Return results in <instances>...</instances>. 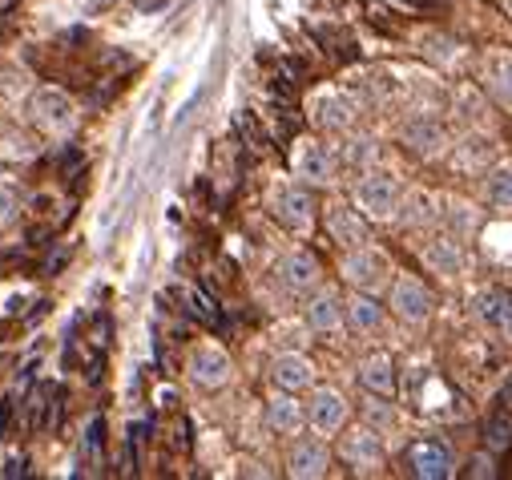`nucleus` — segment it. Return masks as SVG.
I'll use <instances>...</instances> for the list:
<instances>
[{"label": "nucleus", "mask_w": 512, "mask_h": 480, "mask_svg": "<svg viewBox=\"0 0 512 480\" xmlns=\"http://www.w3.org/2000/svg\"><path fill=\"white\" fill-rule=\"evenodd\" d=\"M315 364H311V355H303V351H283V355H275L271 359V384L275 388H283V392H311L315 388Z\"/></svg>", "instance_id": "nucleus-16"}, {"label": "nucleus", "mask_w": 512, "mask_h": 480, "mask_svg": "<svg viewBox=\"0 0 512 480\" xmlns=\"http://www.w3.org/2000/svg\"><path fill=\"white\" fill-rule=\"evenodd\" d=\"M355 380L363 392H379V396H396L400 392V376H396V359L388 351H371L359 359Z\"/></svg>", "instance_id": "nucleus-18"}, {"label": "nucleus", "mask_w": 512, "mask_h": 480, "mask_svg": "<svg viewBox=\"0 0 512 480\" xmlns=\"http://www.w3.org/2000/svg\"><path fill=\"white\" fill-rule=\"evenodd\" d=\"M25 472H29V460L25 456H13L9 468H5V476H25Z\"/></svg>", "instance_id": "nucleus-33"}, {"label": "nucleus", "mask_w": 512, "mask_h": 480, "mask_svg": "<svg viewBox=\"0 0 512 480\" xmlns=\"http://www.w3.org/2000/svg\"><path fill=\"white\" fill-rule=\"evenodd\" d=\"M512 295L504 291V287H484L480 295H476V319L480 323H488V327H496V319H500V311H504V303H508Z\"/></svg>", "instance_id": "nucleus-26"}, {"label": "nucleus", "mask_w": 512, "mask_h": 480, "mask_svg": "<svg viewBox=\"0 0 512 480\" xmlns=\"http://www.w3.org/2000/svg\"><path fill=\"white\" fill-rule=\"evenodd\" d=\"M186 376L194 388L202 392H222L230 380H234V359L226 355V347L218 343H198L186 359Z\"/></svg>", "instance_id": "nucleus-7"}, {"label": "nucleus", "mask_w": 512, "mask_h": 480, "mask_svg": "<svg viewBox=\"0 0 512 480\" xmlns=\"http://www.w3.org/2000/svg\"><path fill=\"white\" fill-rule=\"evenodd\" d=\"M303 323L315 331V335H335L347 327V299L335 291V287H319L307 295L303 303Z\"/></svg>", "instance_id": "nucleus-14"}, {"label": "nucleus", "mask_w": 512, "mask_h": 480, "mask_svg": "<svg viewBox=\"0 0 512 480\" xmlns=\"http://www.w3.org/2000/svg\"><path fill=\"white\" fill-rule=\"evenodd\" d=\"M275 279L283 283V291H291V295L307 299L311 291H319V287H323V267H319V259H315L311 251L295 247V251H287V255L279 259Z\"/></svg>", "instance_id": "nucleus-13"}, {"label": "nucleus", "mask_w": 512, "mask_h": 480, "mask_svg": "<svg viewBox=\"0 0 512 480\" xmlns=\"http://www.w3.org/2000/svg\"><path fill=\"white\" fill-rule=\"evenodd\" d=\"M396 396H379V392H363V424L379 428V432H388L396 428Z\"/></svg>", "instance_id": "nucleus-23"}, {"label": "nucleus", "mask_w": 512, "mask_h": 480, "mask_svg": "<svg viewBox=\"0 0 512 480\" xmlns=\"http://www.w3.org/2000/svg\"><path fill=\"white\" fill-rule=\"evenodd\" d=\"M29 117L37 122L41 134L49 138H69L77 130V105L65 89L57 85H41L33 97H29Z\"/></svg>", "instance_id": "nucleus-5"}, {"label": "nucleus", "mask_w": 512, "mask_h": 480, "mask_svg": "<svg viewBox=\"0 0 512 480\" xmlns=\"http://www.w3.org/2000/svg\"><path fill=\"white\" fill-rule=\"evenodd\" d=\"M484 198H488L492 206H500V210L512 206V166H496V170L488 174V182H484Z\"/></svg>", "instance_id": "nucleus-27"}, {"label": "nucleus", "mask_w": 512, "mask_h": 480, "mask_svg": "<svg viewBox=\"0 0 512 480\" xmlns=\"http://www.w3.org/2000/svg\"><path fill=\"white\" fill-rule=\"evenodd\" d=\"M400 142L408 146V154L432 162V158H440V154L448 150V130H444L440 117L416 113V117H408V122L400 126Z\"/></svg>", "instance_id": "nucleus-12"}, {"label": "nucleus", "mask_w": 512, "mask_h": 480, "mask_svg": "<svg viewBox=\"0 0 512 480\" xmlns=\"http://www.w3.org/2000/svg\"><path fill=\"white\" fill-rule=\"evenodd\" d=\"M351 424V400L339 388H311L307 396V428L319 436H339Z\"/></svg>", "instance_id": "nucleus-8"}, {"label": "nucleus", "mask_w": 512, "mask_h": 480, "mask_svg": "<svg viewBox=\"0 0 512 480\" xmlns=\"http://www.w3.org/2000/svg\"><path fill=\"white\" fill-rule=\"evenodd\" d=\"M291 166H295V178H299L303 186H311V190L335 186V174H339V158H335V150L323 146V142H299Z\"/></svg>", "instance_id": "nucleus-10"}, {"label": "nucleus", "mask_w": 512, "mask_h": 480, "mask_svg": "<svg viewBox=\"0 0 512 480\" xmlns=\"http://www.w3.org/2000/svg\"><path fill=\"white\" fill-rule=\"evenodd\" d=\"M496 404H500V408H508V412H512V372H508V376H504V384H500V392H496Z\"/></svg>", "instance_id": "nucleus-32"}, {"label": "nucleus", "mask_w": 512, "mask_h": 480, "mask_svg": "<svg viewBox=\"0 0 512 480\" xmlns=\"http://www.w3.org/2000/svg\"><path fill=\"white\" fill-rule=\"evenodd\" d=\"M17 210H21L17 194H13L9 186H0V226H13V222H17Z\"/></svg>", "instance_id": "nucleus-30"}, {"label": "nucleus", "mask_w": 512, "mask_h": 480, "mask_svg": "<svg viewBox=\"0 0 512 480\" xmlns=\"http://www.w3.org/2000/svg\"><path fill=\"white\" fill-rule=\"evenodd\" d=\"M484 77H488V89L496 93V101L512 109V53H496V57H488Z\"/></svg>", "instance_id": "nucleus-22"}, {"label": "nucleus", "mask_w": 512, "mask_h": 480, "mask_svg": "<svg viewBox=\"0 0 512 480\" xmlns=\"http://www.w3.org/2000/svg\"><path fill=\"white\" fill-rule=\"evenodd\" d=\"M420 259L432 275L440 279H456L464 271V251H460V234H432L420 247Z\"/></svg>", "instance_id": "nucleus-19"}, {"label": "nucleus", "mask_w": 512, "mask_h": 480, "mask_svg": "<svg viewBox=\"0 0 512 480\" xmlns=\"http://www.w3.org/2000/svg\"><path fill=\"white\" fill-rule=\"evenodd\" d=\"M388 311L404 327H424L436 315V291L416 275H396L388 287Z\"/></svg>", "instance_id": "nucleus-4"}, {"label": "nucleus", "mask_w": 512, "mask_h": 480, "mask_svg": "<svg viewBox=\"0 0 512 480\" xmlns=\"http://www.w3.org/2000/svg\"><path fill=\"white\" fill-rule=\"evenodd\" d=\"M388 303H379V295L371 291H351L347 295V327L355 335H379L383 327H388Z\"/></svg>", "instance_id": "nucleus-20"}, {"label": "nucleus", "mask_w": 512, "mask_h": 480, "mask_svg": "<svg viewBox=\"0 0 512 480\" xmlns=\"http://www.w3.org/2000/svg\"><path fill=\"white\" fill-rule=\"evenodd\" d=\"M351 202H355L371 222H392V218L400 214L404 186H400V178H396L392 170L371 166V170L359 174V182H355V190H351Z\"/></svg>", "instance_id": "nucleus-1"}, {"label": "nucleus", "mask_w": 512, "mask_h": 480, "mask_svg": "<svg viewBox=\"0 0 512 480\" xmlns=\"http://www.w3.org/2000/svg\"><path fill=\"white\" fill-rule=\"evenodd\" d=\"M323 226H327L331 243L339 251H351V247H367L371 243V218L355 202H331L323 210Z\"/></svg>", "instance_id": "nucleus-9"}, {"label": "nucleus", "mask_w": 512, "mask_h": 480, "mask_svg": "<svg viewBox=\"0 0 512 480\" xmlns=\"http://www.w3.org/2000/svg\"><path fill=\"white\" fill-rule=\"evenodd\" d=\"M267 428L275 436H299L307 428V400H299V392L275 388L267 400Z\"/></svg>", "instance_id": "nucleus-17"}, {"label": "nucleus", "mask_w": 512, "mask_h": 480, "mask_svg": "<svg viewBox=\"0 0 512 480\" xmlns=\"http://www.w3.org/2000/svg\"><path fill=\"white\" fill-rule=\"evenodd\" d=\"M267 210H271V218H275L283 230H291V234H311V230H315V218H319L315 190L303 186L299 178L275 186L271 198H267Z\"/></svg>", "instance_id": "nucleus-3"}, {"label": "nucleus", "mask_w": 512, "mask_h": 480, "mask_svg": "<svg viewBox=\"0 0 512 480\" xmlns=\"http://www.w3.org/2000/svg\"><path fill=\"white\" fill-rule=\"evenodd\" d=\"M375 158H379V150H375V142H371V138H355V142L347 146V162H351V166H359V174H363V170H371V166H375Z\"/></svg>", "instance_id": "nucleus-28"}, {"label": "nucleus", "mask_w": 512, "mask_h": 480, "mask_svg": "<svg viewBox=\"0 0 512 480\" xmlns=\"http://www.w3.org/2000/svg\"><path fill=\"white\" fill-rule=\"evenodd\" d=\"M496 335H500L504 343H512V299L504 303V311H500V319H496Z\"/></svg>", "instance_id": "nucleus-31"}, {"label": "nucleus", "mask_w": 512, "mask_h": 480, "mask_svg": "<svg viewBox=\"0 0 512 480\" xmlns=\"http://www.w3.org/2000/svg\"><path fill=\"white\" fill-rule=\"evenodd\" d=\"M339 460L355 476H375L383 468V460H388L379 428H371V424H347L343 436H339Z\"/></svg>", "instance_id": "nucleus-6"}, {"label": "nucleus", "mask_w": 512, "mask_h": 480, "mask_svg": "<svg viewBox=\"0 0 512 480\" xmlns=\"http://www.w3.org/2000/svg\"><path fill=\"white\" fill-rule=\"evenodd\" d=\"M315 122H319L327 134H343V130H351V122H355V109H351V101H343L339 93H331V97H323V101L315 105Z\"/></svg>", "instance_id": "nucleus-21"}, {"label": "nucleus", "mask_w": 512, "mask_h": 480, "mask_svg": "<svg viewBox=\"0 0 512 480\" xmlns=\"http://www.w3.org/2000/svg\"><path fill=\"white\" fill-rule=\"evenodd\" d=\"M331 472V448L327 440L315 436H295L287 448V476L291 480H323Z\"/></svg>", "instance_id": "nucleus-11"}, {"label": "nucleus", "mask_w": 512, "mask_h": 480, "mask_svg": "<svg viewBox=\"0 0 512 480\" xmlns=\"http://www.w3.org/2000/svg\"><path fill=\"white\" fill-rule=\"evenodd\" d=\"M404 464H408V472H412L416 480H448V476L456 472L452 452H448L444 440H416V444L408 448Z\"/></svg>", "instance_id": "nucleus-15"}, {"label": "nucleus", "mask_w": 512, "mask_h": 480, "mask_svg": "<svg viewBox=\"0 0 512 480\" xmlns=\"http://www.w3.org/2000/svg\"><path fill=\"white\" fill-rule=\"evenodd\" d=\"M396 218H400L404 226H432V222H436V198H432V194H404Z\"/></svg>", "instance_id": "nucleus-25"}, {"label": "nucleus", "mask_w": 512, "mask_h": 480, "mask_svg": "<svg viewBox=\"0 0 512 480\" xmlns=\"http://www.w3.org/2000/svg\"><path fill=\"white\" fill-rule=\"evenodd\" d=\"M339 275H343V283L351 287V291H371V295H379V291H388L392 287V279H396V271H392V259L383 255L379 247H351V251H343V259H339Z\"/></svg>", "instance_id": "nucleus-2"}, {"label": "nucleus", "mask_w": 512, "mask_h": 480, "mask_svg": "<svg viewBox=\"0 0 512 480\" xmlns=\"http://www.w3.org/2000/svg\"><path fill=\"white\" fill-rule=\"evenodd\" d=\"M464 476H472V480H484V476H496V452H476L472 460H468V468H464Z\"/></svg>", "instance_id": "nucleus-29"}, {"label": "nucleus", "mask_w": 512, "mask_h": 480, "mask_svg": "<svg viewBox=\"0 0 512 480\" xmlns=\"http://www.w3.org/2000/svg\"><path fill=\"white\" fill-rule=\"evenodd\" d=\"M504 9H508V17H512V0H504Z\"/></svg>", "instance_id": "nucleus-34"}, {"label": "nucleus", "mask_w": 512, "mask_h": 480, "mask_svg": "<svg viewBox=\"0 0 512 480\" xmlns=\"http://www.w3.org/2000/svg\"><path fill=\"white\" fill-rule=\"evenodd\" d=\"M484 448L496 452V456L512 448V412H508V408H496V412L484 420Z\"/></svg>", "instance_id": "nucleus-24"}]
</instances>
